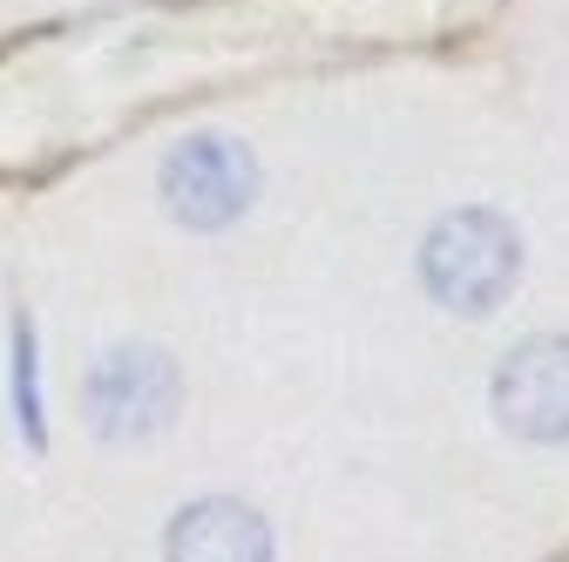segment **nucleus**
Returning a JSON list of instances; mask_svg holds the SVG:
<instances>
[{"label": "nucleus", "instance_id": "nucleus-1", "mask_svg": "<svg viewBox=\"0 0 569 562\" xmlns=\"http://www.w3.org/2000/svg\"><path fill=\"white\" fill-rule=\"evenodd\" d=\"M420 271H427V292H435L441 305L488 312L495 299L516 285L522 244H516V231L495 218V210H455V218H441L435 238H427Z\"/></svg>", "mask_w": 569, "mask_h": 562}, {"label": "nucleus", "instance_id": "nucleus-2", "mask_svg": "<svg viewBox=\"0 0 569 562\" xmlns=\"http://www.w3.org/2000/svg\"><path fill=\"white\" fill-rule=\"evenodd\" d=\"M177 400H183V380H177L170 353H157V345H116L89 373V428L102 441H150L170 428Z\"/></svg>", "mask_w": 569, "mask_h": 562}, {"label": "nucleus", "instance_id": "nucleus-3", "mask_svg": "<svg viewBox=\"0 0 569 562\" xmlns=\"http://www.w3.org/2000/svg\"><path fill=\"white\" fill-rule=\"evenodd\" d=\"M251 190H258V163H251V150L224 143V136H190V143L170 150V163H163V197L197 231L231 224L251 203Z\"/></svg>", "mask_w": 569, "mask_h": 562}, {"label": "nucleus", "instance_id": "nucleus-4", "mask_svg": "<svg viewBox=\"0 0 569 562\" xmlns=\"http://www.w3.org/2000/svg\"><path fill=\"white\" fill-rule=\"evenodd\" d=\"M495 413L522 441H569V339H529L495 373Z\"/></svg>", "mask_w": 569, "mask_h": 562}, {"label": "nucleus", "instance_id": "nucleus-5", "mask_svg": "<svg viewBox=\"0 0 569 562\" xmlns=\"http://www.w3.org/2000/svg\"><path fill=\"white\" fill-rule=\"evenodd\" d=\"M163 555L170 562H271V529H264L258 509L210 495V502H197L170 522Z\"/></svg>", "mask_w": 569, "mask_h": 562}, {"label": "nucleus", "instance_id": "nucleus-6", "mask_svg": "<svg viewBox=\"0 0 569 562\" xmlns=\"http://www.w3.org/2000/svg\"><path fill=\"white\" fill-rule=\"evenodd\" d=\"M14 413H21V428L28 441L41 448V387H34V325L14 312Z\"/></svg>", "mask_w": 569, "mask_h": 562}]
</instances>
